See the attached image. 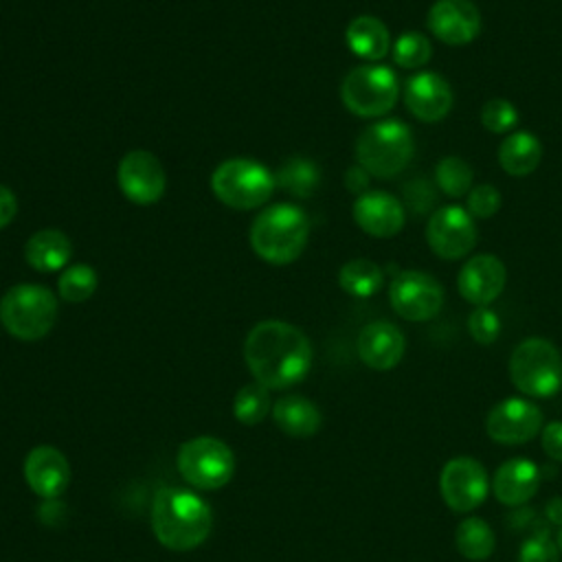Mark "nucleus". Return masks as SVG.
Masks as SVG:
<instances>
[{
    "instance_id": "obj_1",
    "label": "nucleus",
    "mask_w": 562,
    "mask_h": 562,
    "mask_svg": "<svg viewBox=\"0 0 562 562\" xmlns=\"http://www.w3.org/2000/svg\"><path fill=\"white\" fill-rule=\"evenodd\" d=\"M244 360L255 382L281 391L301 382L312 367L307 336L283 321L257 323L244 342Z\"/></svg>"
},
{
    "instance_id": "obj_2",
    "label": "nucleus",
    "mask_w": 562,
    "mask_h": 562,
    "mask_svg": "<svg viewBox=\"0 0 562 562\" xmlns=\"http://www.w3.org/2000/svg\"><path fill=\"white\" fill-rule=\"evenodd\" d=\"M149 516L156 540L171 551L198 549L213 529V512L209 503L184 487L158 490Z\"/></svg>"
},
{
    "instance_id": "obj_3",
    "label": "nucleus",
    "mask_w": 562,
    "mask_h": 562,
    "mask_svg": "<svg viewBox=\"0 0 562 562\" xmlns=\"http://www.w3.org/2000/svg\"><path fill=\"white\" fill-rule=\"evenodd\" d=\"M310 222L296 204H272L250 226V246L268 263L285 266L301 257L307 246Z\"/></svg>"
},
{
    "instance_id": "obj_4",
    "label": "nucleus",
    "mask_w": 562,
    "mask_h": 562,
    "mask_svg": "<svg viewBox=\"0 0 562 562\" xmlns=\"http://www.w3.org/2000/svg\"><path fill=\"white\" fill-rule=\"evenodd\" d=\"M415 138L406 123L384 119L364 127L356 140V160L375 178H393L411 162Z\"/></svg>"
},
{
    "instance_id": "obj_5",
    "label": "nucleus",
    "mask_w": 562,
    "mask_h": 562,
    "mask_svg": "<svg viewBox=\"0 0 562 562\" xmlns=\"http://www.w3.org/2000/svg\"><path fill=\"white\" fill-rule=\"evenodd\" d=\"M57 321V296L37 283L9 288L0 299V323L18 340L44 338Z\"/></svg>"
},
{
    "instance_id": "obj_6",
    "label": "nucleus",
    "mask_w": 562,
    "mask_h": 562,
    "mask_svg": "<svg viewBox=\"0 0 562 562\" xmlns=\"http://www.w3.org/2000/svg\"><path fill=\"white\" fill-rule=\"evenodd\" d=\"M509 378L527 397H551L562 389V356L544 338H525L512 351Z\"/></svg>"
},
{
    "instance_id": "obj_7",
    "label": "nucleus",
    "mask_w": 562,
    "mask_h": 562,
    "mask_svg": "<svg viewBox=\"0 0 562 562\" xmlns=\"http://www.w3.org/2000/svg\"><path fill=\"white\" fill-rule=\"evenodd\" d=\"M274 184V176L261 162L250 158H228L211 173L215 198L237 211H250L266 204Z\"/></svg>"
},
{
    "instance_id": "obj_8",
    "label": "nucleus",
    "mask_w": 562,
    "mask_h": 562,
    "mask_svg": "<svg viewBox=\"0 0 562 562\" xmlns=\"http://www.w3.org/2000/svg\"><path fill=\"white\" fill-rule=\"evenodd\" d=\"M400 97L397 75L382 64L356 66L340 86L345 108L360 119H378L393 110Z\"/></svg>"
},
{
    "instance_id": "obj_9",
    "label": "nucleus",
    "mask_w": 562,
    "mask_h": 562,
    "mask_svg": "<svg viewBox=\"0 0 562 562\" xmlns=\"http://www.w3.org/2000/svg\"><path fill=\"white\" fill-rule=\"evenodd\" d=\"M180 476L195 490H220L235 474V454L217 437L200 435L178 448Z\"/></svg>"
},
{
    "instance_id": "obj_10",
    "label": "nucleus",
    "mask_w": 562,
    "mask_h": 562,
    "mask_svg": "<svg viewBox=\"0 0 562 562\" xmlns=\"http://www.w3.org/2000/svg\"><path fill=\"white\" fill-rule=\"evenodd\" d=\"M389 301L397 316L422 323L439 314L443 305V288L424 270H400L389 285Z\"/></svg>"
},
{
    "instance_id": "obj_11",
    "label": "nucleus",
    "mask_w": 562,
    "mask_h": 562,
    "mask_svg": "<svg viewBox=\"0 0 562 562\" xmlns=\"http://www.w3.org/2000/svg\"><path fill=\"white\" fill-rule=\"evenodd\" d=\"M439 492L454 514H468L476 509L490 492L487 470L472 457H454L439 474Z\"/></svg>"
},
{
    "instance_id": "obj_12",
    "label": "nucleus",
    "mask_w": 562,
    "mask_h": 562,
    "mask_svg": "<svg viewBox=\"0 0 562 562\" xmlns=\"http://www.w3.org/2000/svg\"><path fill=\"white\" fill-rule=\"evenodd\" d=\"M426 241L437 257L448 261L461 259L470 255L476 244L474 217L463 206H441L426 224Z\"/></svg>"
},
{
    "instance_id": "obj_13",
    "label": "nucleus",
    "mask_w": 562,
    "mask_h": 562,
    "mask_svg": "<svg viewBox=\"0 0 562 562\" xmlns=\"http://www.w3.org/2000/svg\"><path fill=\"white\" fill-rule=\"evenodd\" d=\"M544 417L538 404L527 397H505L494 404L485 419L490 439L503 446H520L542 430Z\"/></svg>"
},
{
    "instance_id": "obj_14",
    "label": "nucleus",
    "mask_w": 562,
    "mask_h": 562,
    "mask_svg": "<svg viewBox=\"0 0 562 562\" xmlns=\"http://www.w3.org/2000/svg\"><path fill=\"white\" fill-rule=\"evenodd\" d=\"M116 180L123 195L140 206L156 204L167 189V176L160 160L145 149H132L121 158Z\"/></svg>"
},
{
    "instance_id": "obj_15",
    "label": "nucleus",
    "mask_w": 562,
    "mask_h": 562,
    "mask_svg": "<svg viewBox=\"0 0 562 562\" xmlns=\"http://www.w3.org/2000/svg\"><path fill=\"white\" fill-rule=\"evenodd\" d=\"M426 24L448 46H465L481 33V13L472 0H435Z\"/></svg>"
},
{
    "instance_id": "obj_16",
    "label": "nucleus",
    "mask_w": 562,
    "mask_h": 562,
    "mask_svg": "<svg viewBox=\"0 0 562 562\" xmlns=\"http://www.w3.org/2000/svg\"><path fill=\"white\" fill-rule=\"evenodd\" d=\"M452 88L437 72L422 70L408 77L404 83V105L415 119L424 123H437L446 119L452 110Z\"/></svg>"
},
{
    "instance_id": "obj_17",
    "label": "nucleus",
    "mask_w": 562,
    "mask_h": 562,
    "mask_svg": "<svg viewBox=\"0 0 562 562\" xmlns=\"http://www.w3.org/2000/svg\"><path fill=\"white\" fill-rule=\"evenodd\" d=\"M505 281H507L505 263L496 255L483 252V255L470 257L461 266L457 277V288L468 303L483 307L501 296Z\"/></svg>"
},
{
    "instance_id": "obj_18",
    "label": "nucleus",
    "mask_w": 562,
    "mask_h": 562,
    "mask_svg": "<svg viewBox=\"0 0 562 562\" xmlns=\"http://www.w3.org/2000/svg\"><path fill=\"white\" fill-rule=\"evenodd\" d=\"M24 481L44 501L59 498L70 483V465L61 450L35 446L24 459Z\"/></svg>"
},
{
    "instance_id": "obj_19",
    "label": "nucleus",
    "mask_w": 562,
    "mask_h": 562,
    "mask_svg": "<svg viewBox=\"0 0 562 562\" xmlns=\"http://www.w3.org/2000/svg\"><path fill=\"white\" fill-rule=\"evenodd\" d=\"M356 224L371 237H393L404 228V206L386 191H367L353 202Z\"/></svg>"
},
{
    "instance_id": "obj_20",
    "label": "nucleus",
    "mask_w": 562,
    "mask_h": 562,
    "mask_svg": "<svg viewBox=\"0 0 562 562\" xmlns=\"http://www.w3.org/2000/svg\"><path fill=\"white\" fill-rule=\"evenodd\" d=\"M356 347L360 360L369 369L389 371L400 364L406 349V338L397 325L389 321H373L360 329Z\"/></svg>"
},
{
    "instance_id": "obj_21",
    "label": "nucleus",
    "mask_w": 562,
    "mask_h": 562,
    "mask_svg": "<svg viewBox=\"0 0 562 562\" xmlns=\"http://www.w3.org/2000/svg\"><path fill=\"white\" fill-rule=\"evenodd\" d=\"M540 487V470L533 461L525 457H516L498 465L492 479V492L494 496L507 505L518 507L525 505Z\"/></svg>"
},
{
    "instance_id": "obj_22",
    "label": "nucleus",
    "mask_w": 562,
    "mask_h": 562,
    "mask_svg": "<svg viewBox=\"0 0 562 562\" xmlns=\"http://www.w3.org/2000/svg\"><path fill=\"white\" fill-rule=\"evenodd\" d=\"M72 255V244L66 233L57 228H44L29 237L24 244V259L37 272H57L66 268Z\"/></svg>"
},
{
    "instance_id": "obj_23",
    "label": "nucleus",
    "mask_w": 562,
    "mask_h": 562,
    "mask_svg": "<svg viewBox=\"0 0 562 562\" xmlns=\"http://www.w3.org/2000/svg\"><path fill=\"white\" fill-rule=\"evenodd\" d=\"M274 424L290 437L307 439L318 432L323 415L318 406L303 395H285L272 404Z\"/></svg>"
},
{
    "instance_id": "obj_24",
    "label": "nucleus",
    "mask_w": 562,
    "mask_h": 562,
    "mask_svg": "<svg viewBox=\"0 0 562 562\" xmlns=\"http://www.w3.org/2000/svg\"><path fill=\"white\" fill-rule=\"evenodd\" d=\"M345 42L349 50L364 61L384 59L393 46L386 24L373 15L353 18L345 31Z\"/></svg>"
},
{
    "instance_id": "obj_25",
    "label": "nucleus",
    "mask_w": 562,
    "mask_h": 562,
    "mask_svg": "<svg viewBox=\"0 0 562 562\" xmlns=\"http://www.w3.org/2000/svg\"><path fill=\"white\" fill-rule=\"evenodd\" d=\"M542 160V143L527 130L512 132L498 147V162L509 176H529Z\"/></svg>"
},
{
    "instance_id": "obj_26",
    "label": "nucleus",
    "mask_w": 562,
    "mask_h": 562,
    "mask_svg": "<svg viewBox=\"0 0 562 562\" xmlns=\"http://www.w3.org/2000/svg\"><path fill=\"white\" fill-rule=\"evenodd\" d=\"M454 547L465 560L481 562V560H487L494 553L496 536L483 518L470 516V518H465L457 525Z\"/></svg>"
},
{
    "instance_id": "obj_27",
    "label": "nucleus",
    "mask_w": 562,
    "mask_h": 562,
    "mask_svg": "<svg viewBox=\"0 0 562 562\" xmlns=\"http://www.w3.org/2000/svg\"><path fill=\"white\" fill-rule=\"evenodd\" d=\"M338 283L347 294L356 299H369L382 290L384 270L371 259H351L340 268Z\"/></svg>"
},
{
    "instance_id": "obj_28",
    "label": "nucleus",
    "mask_w": 562,
    "mask_h": 562,
    "mask_svg": "<svg viewBox=\"0 0 562 562\" xmlns=\"http://www.w3.org/2000/svg\"><path fill=\"white\" fill-rule=\"evenodd\" d=\"M277 184L292 193L294 198H310L314 195V191L318 189L321 182V169L314 160L303 158V156H292L290 160H285L277 176H274Z\"/></svg>"
},
{
    "instance_id": "obj_29",
    "label": "nucleus",
    "mask_w": 562,
    "mask_h": 562,
    "mask_svg": "<svg viewBox=\"0 0 562 562\" xmlns=\"http://www.w3.org/2000/svg\"><path fill=\"white\" fill-rule=\"evenodd\" d=\"M272 411L270 402V389H266L259 382L244 384L233 400V415L244 426H255L266 419V415Z\"/></svg>"
},
{
    "instance_id": "obj_30",
    "label": "nucleus",
    "mask_w": 562,
    "mask_h": 562,
    "mask_svg": "<svg viewBox=\"0 0 562 562\" xmlns=\"http://www.w3.org/2000/svg\"><path fill=\"white\" fill-rule=\"evenodd\" d=\"M474 173L472 167L459 156H446L435 167V184L448 198H463L472 191Z\"/></svg>"
},
{
    "instance_id": "obj_31",
    "label": "nucleus",
    "mask_w": 562,
    "mask_h": 562,
    "mask_svg": "<svg viewBox=\"0 0 562 562\" xmlns=\"http://www.w3.org/2000/svg\"><path fill=\"white\" fill-rule=\"evenodd\" d=\"M99 285V277L92 266L88 263H75L70 268H64L57 279V292L68 303H81L94 294Z\"/></svg>"
},
{
    "instance_id": "obj_32",
    "label": "nucleus",
    "mask_w": 562,
    "mask_h": 562,
    "mask_svg": "<svg viewBox=\"0 0 562 562\" xmlns=\"http://www.w3.org/2000/svg\"><path fill=\"white\" fill-rule=\"evenodd\" d=\"M391 48H393V61L408 70L426 66L432 57L430 40L417 31H408L400 35Z\"/></svg>"
},
{
    "instance_id": "obj_33",
    "label": "nucleus",
    "mask_w": 562,
    "mask_h": 562,
    "mask_svg": "<svg viewBox=\"0 0 562 562\" xmlns=\"http://www.w3.org/2000/svg\"><path fill=\"white\" fill-rule=\"evenodd\" d=\"M481 123L492 134H509L518 123V110L507 99L494 97L481 108Z\"/></svg>"
},
{
    "instance_id": "obj_34",
    "label": "nucleus",
    "mask_w": 562,
    "mask_h": 562,
    "mask_svg": "<svg viewBox=\"0 0 562 562\" xmlns=\"http://www.w3.org/2000/svg\"><path fill=\"white\" fill-rule=\"evenodd\" d=\"M468 331L479 345H492L501 334V318L487 305L474 307L468 316Z\"/></svg>"
},
{
    "instance_id": "obj_35",
    "label": "nucleus",
    "mask_w": 562,
    "mask_h": 562,
    "mask_svg": "<svg viewBox=\"0 0 562 562\" xmlns=\"http://www.w3.org/2000/svg\"><path fill=\"white\" fill-rule=\"evenodd\" d=\"M503 198L496 187L492 184H476L468 193V213L476 220H487L498 213Z\"/></svg>"
},
{
    "instance_id": "obj_36",
    "label": "nucleus",
    "mask_w": 562,
    "mask_h": 562,
    "mask_svg": "<svg viewBox=\"0 0 562 562\" xmlns=\"http://www.w3.org/2000/svg\"><path fill=\"white\" fill-rule=\"evenodd\" d=\"M518 562H560V549L547 531H538L522 542Z\"/></svg>"
},
{
    "instance_id": "obj_37",
    "label": "nucleus",
    "mask_w": 562,
    "mask_h": 562,
    "mask_svg": "<svg viewBox=\"0 0 562 562\" xmlns=\"http://www.w3.org/2000/svg\"><path fill=\"white\" fill-rule=\"evenodd\" d=\"M542 450L553 461H562V422H549L542 430Z\"/></svg>"
},
{
    "instance_id": "obj_38",
    "label": "nucleus",
    "mask_w": 562,
    "mask_h": 562,
    "mask_svg": "<svg viewBox=\"0 0 562 562\" xmlns=\"http://www.w3.org/2000/svg\"><path fill=\"white\" fill-rule=\"evenodd\" d=\"M15 213H18L15 193L9 187L0 184V228L9 226L13 222V217H15Z\"/></svg>"
},
{
    "instance_id": "obj_39",
    "label": "nucleus",
    "mask_w": 562,
    "mask_h": 562,
    "mask_svg": "<svg viewBox=\"0 0 562 562\" xmlns=\"http://www.w3.org/2000/svg\"><path fill=\"white\" fill-rule=\"evenodd\" d=\"M369 178H371V176H369V171H367L364 167L353 165V167H349V169H347V173H345V184H347V189H349V191H353V193L362 195V193H367Z\"/></svg>"
},
{
    "instance_id": "obj_40",
    "label": "nucleus",
    "mask_w": 562,
    "mask_h": 562,
    "mask_svg": "<svg viewBox=\"0 0 562 562\" xmlns=\"http://www.w3.org/2000/svg\"><path fill=\"white\" fill-rule=\"evenodd\" d=\"M547 516H549L551 522L562 525V498H553V501L547 505Z\"/></svg>"
},
{
    "instance_id": "obj_41",
    "label": "nucleus",
    "mask_w": 562,
    "mask_h": 562,
    "mask_svg": "<svg viewBox=\"0 0 562 562\" xmlns=\"http://www.w3.org/2000/svg\"><path fill=\"white\" fill-rule=\"evenodd\" d=\"M555 544H558V549H560V553H562V527H560V531H558V536H555Z\"/></svg>"
}]
</instances>
